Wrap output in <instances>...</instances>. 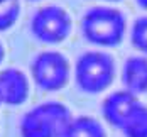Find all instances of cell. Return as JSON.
Masks as SVG:
<instances>
[{
  "label": "cell",
  "mask_w": 147,
  "mask_h": 137,
  "mask_svg": "<svg viewBox=\"0 0 147 137\" xmlns=\"http://www.w3.org/2000/svg\"><path fill=\"white\" fill-rule=\"evenodd\" d=\"M127 30V20L122 10L96 5L88 9L81 17V34L83 37L100 47H113L123 41Z\"/></svg>",
  "instance_id": "obj_1"
},
{
  "label": "cell",
  "mask_w": 147,
  "mask_h": 137,
  "mask_svg": "<svg viewBox=\"0 0 147 137\" xmlns=\"http://www.w3.org/2000/svg\"><path fill=\"white\" fill-rule=\"evenodd\" d=\"M73 120L71 110L61 102H42L24 113L20 120L22 137H64Z\"/></svg>",
  "instance_id": "obj_2"
},
{
  "label": "cell",
  "mask_w": 147,
  "mask_h": 137,
  "mask_svg": "<svg viewBox=\"0 0 147 137\" xmlns=\"http://www.w3.org/2000/svg\"><path fill=\"white\" fill-rule=\"evenodd\" d=\"M115 78V61L105 51H86L74 63V81L83 93L105 91Z\"/></svg>",
  "instance_id": "obj_3"
},
{
  "label": "cell",
  "mask_w": 147,
  "mask_h": 137,
  "mask_svg": "<svg viewBox=\"0 0 147 137\" xmlns=\"http://www.w3.org/2000/svg\"><path fill=\"white\" fill-rule=\"evenodd\" d=\"M30 75L41 90L59 91L69 81L71 64L59 51H42L30 63Z\"/></svg>",
  "instance_id": "obj_4"
},
{
  "label": "cell",
  "mask_w": 147,
  "mask_h": 137,
  "mask_svg": "<svg viewBox=\"0 0 147 137\" xmlns=\"http://www.w3.org/2000/svg\"><path fill=\"white\" fill-rule=\"evenodd\" d=\"M73 27L69 12L61 5H44L36 10L30 19V30L34 37L44 44L63 43Z\"/></svg>",
  "instance_id": "obj_5"
},
{
  "label": "cell",
  "mask_w": 147,
  "mask_h": 137,
  "mask_svg": "<svg viewBox=\"0 0 147 137\" xmlns=\"http://www.w3.org/2000/svg\"><path fill=\"white\" fill-rule=\"evenodd\" d=\"M29 91L30 81L22 70L9 66L0 71V98L3 105H22L29 98Z\"/></svg>",
  "instance_id": "obj_6"
},
{
  "label": "cell",
  "mask_w": 147,
  "mask_h": 137,
  "mask_svg": "<svg viewBox=\"0 0 147 137\" xmlns=\"http://www.w3.org/2000/svg\"><path fill=\"white\" fill-rule=\"evenodd\" d=\"M139 102H140L139 97L132 91L125 90V88L113 91V93L105 97V100L102 103L103 119L112 127L120 130V127L123 125V122L127 120V117L130 115V112L137 107Z\"/></svg>",
  "instance_id": "obj_7"
},
{
  "label": "cell",
  "mask_w": 147,
  "mask_h": 137,
  "mask_svg": "<svg viewBox=\"0 0 147 137\" xmlns=\"http://www.w3.org/2000/svg\"><path fill=\"white\" fill-rule=\"evenodd\" d=\"M122 83L123 88L135 95L147 91V56L134 54L123 61L122 66Z\"/></svg>",
  "instance_id": "obj_8"
},
{
  "label": "cell",
  "mask_w": 147,
  "mask_h": 137,
  "mask_svg": "<svg viewBox=\"0 0 147 137\" xmlns=\"http://www.w3.org/2000/svg\"><path fill=\"white\" fill-rule=\"evenodd\" d=\"M64 137H107L100 122L88 115H80L71 120Z\"/></svg>",
  "instance_id": "obj_9"
},
{
  "label": "cell",
  "mask_w": 147,
  "mask_h": 137,
  "mask_svg": "<svg viewBox=\"0 0 147 137\" xmlns=\"http://www.w3.org/2000/svg\"><path fill=\"white\" fill-rule=\"evenodd\" d=\"M125 137H147V105L139 102L120 127Z\"/></svg>",
  "instance_id": "obj_10"
},
{
  "label": "cell",
  "mask_w": 147,
  "mask_h": 137,
  "mask_svg": "<svg viewBox=\"0 0 147 137\" xmlns=\"http://www.w3.org/2000/svg\"><path fill=\"white\" fill-rule=\"evenodd\" d=\"M20 15V0H0V32L9 30Z\"/></svg>",
  "instance_id": "obj_11"
},
{
  "label": "cell",
  "mask_w": 147,
  "mask_h": 137,
  "mask_svg": "<svg viewBox=\"0 0 147 137\" xmlns=\"http://www.w3.org/2000/svg\"><path fill=\"white\" fill-rule=\"evenodd\" d=\"M130 43L142 54L147 56V15H140L130 27Z\"/></svg>",
  "instance_id": "obj_12"
},
{
  "label": "cell",
  "mask_w": 147,
  "mask_h": 137,
  "mask_svg": "<svg viewBox=\"0 0 147 137\" xmlns=\"http://www.w3.org/2000/svg\"><path fill=\"white\" fill-rule=\"evenodd\" d=\"M3 58H5V47H3V44H2V41H0V64H2V61H3Z\"/></svg>",
  "instance_id": "obj_13"
},
{
  "label": "cell",
  "mask_w": 147,
  "mask_h": 137,
  "mask_svg": "<svg viewBox=\"0 0 147 137\" xmlns=\"http://www.w3.org/2000/svg\"><path fill=\"white\" fill-rule=\"evenodd\" d=\"M135 2H137V5H139L140 9L147 10V0H135Z\"/></svg>",
  "instance_id": "obj_14"
},
{
  "label": "cell",
  "mask_w": 147,
  "mask_h": 137,
  "mask_svg": "<svg viewBox=\"0 0 147 137\" xmlns=\"http://www.w3.org/2000/svg\"><path fill=\"white\" fill-rule=\"evenodd\" d=\"M107 2H118V0H107Z\"/></svg>",
  "instance_id": "obj_15"
},
{
  "label": "cell",
  "mask_w": 147,
  "mask_h": 137,
  "mask_svg": "<svg viewBox=\"0 0 147 137\" xmlns=\"http://www.w3.org/2000/svg\"><path fill=\"white\" fill-rule=\"evenodd\" d=\"M0 105H3V103H2V98H0Z\"/></svg>",
  "instance_id": "obj_16"
},
{
  "label": "cell",
  "mask_w": 147,
  "mask_h": 137,
  "mask_svg": "<svg viewBox=\"0 0 147 137\" xmlns=\"http://www.w3.org/2000/svg\"><path fill=\"white\" fill-rule=\"evenodd\" d=\"M32 2H37V0H32Z\"/></svg>",
  "instance_id": "obj_17"
}]
</instances>
